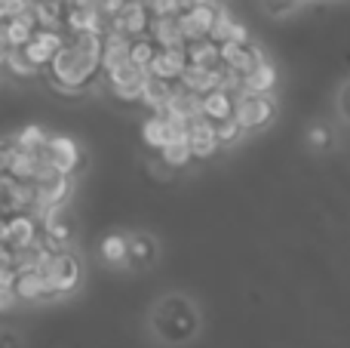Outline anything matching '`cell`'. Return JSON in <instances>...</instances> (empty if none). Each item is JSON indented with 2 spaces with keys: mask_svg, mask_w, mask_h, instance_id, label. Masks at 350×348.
<instances>
[{
  "mask_svg": "<svg viewBox=\"0 0 350 348\" xmlns=\"http://www.w3.org/2000/svg\"><path fill=\"white\" fill-rule=\"evenodd\" d=\"M221 6L215 0H197L191 10H185L178 18V28H181V37L185 43H197V40H209V31L215 25V16Z\"/></svg>",
  "mask_w": 350,
  "mask_h": 348,
  "instance_id": "6da1fadb",
  "label": "cell"
},
{
  "mask_svg": "<svg viewBox=\"0 0 350 348\" xmlns=\"http://www.w3.org/2000/svg\"><path fill=\"white\" fill-rule=\"evenodd\" d=\"M43 281L49 287V296H68L80 281V259L71 250L55 253L49 269L43 271Z\"/></svg>",
  "mask_w": 350,
  "mask_h": 348,
  "instance_id": "7a4b0ae2",
  "label": "cell"
},
{
  "mask_svg": "<svg viewBox=\"0 0 350 348\" xmlns=\"http://www.w3.org/2000/svg\"><path fill=\"white\" fill-rule=\"evenodd\" d=\"M271 117H273V96H249V92H243V96L234 99V121L240 123L243 133L265 127Z\"/></svg>",
  "mask_w": 350,
  "mask_h": 348,
  "instance_id": "3957f363",
  "label": "cell"
},
{
  "mask_svg": "<svg viewBox=\"0 0 350 348\" xmlns=\"http://www.w3.org/2000/svg\"><path fill=\"white\" fill-rule=\"evenodd\" d=\"M151 22H154V16L145 3H126L114 18H108V31L129 37V40H139V37H148ZM108 31H105V34H108Z\"/></svg>",
  "mask_w": 350,
  "mask_h": 348,
  "instance_id": "277c9868",
  "label": "cell"
},
{
  "mask_svg": "<svg viewBox=\"0 0 350 348\" xmlns=\"http://www.w3.org/2000/svg\"><path fill=\"white\" fill-rule=\"evenodd\" d=\"M105 80H108V90L114 92L117 99H123V102H142V90H145L148 71H142V68H135L133 62H129V65L105 74Z\"/></svg>",
  "mask_w": 350,
  "mask_h": 348,
  "instance_id": "5b68a950",
  "label": "cell"
},
{
  "mask_svg": "<svg viewBox=\"0 0 350 348\" xmlns=\"http://www.w3.org/2000/svg\"><path fill=\"white\" fill-rule=\"evenodd\" d=\"M40 240V222L34 216L22 213L3 222V244L10 250H22V247H34Z\"/></svg>",
  "mask_w": 350,
  "mask_h": 348,
  "instance_id": "8992f818",
  "label": "cell"
},
{
  "mask_svg": "<svg viewBox=\"0 0 350 348\" xmlns=\"http://www.w3.org/2000/svg\"><path fill=\"white\" fill-rule=\"evenodd\" d=\"M187 145H191L193 160H209L218 154V139H215V123L206 121V117H197L187 127Z\"/></svg>",
  "mask_w": 350,
  "mask_h": 348,
  "instance_id": "52a82bcc",
  "label": "cell"
},
{
  "mask_svg": "<svg viewBox=\"0 0 350 348\" xmlns=\"http://www.w3.org/2000/svg\"><path fill=\"white\" fill-rule=\"evenodd\" d=\"M46 158H49V164H53L59 173L74 176V173H77V166H80V148H77V142L68 139V136H49Z\"/></svg>",
  "mask_w": 350,
  "mask_h": 348,
  "instance_id": "ba28073f",
  "label": "cell"
},
{
  "mask_svg": "<svg viewBox=\"0 0 350 348\" xmlns=\"http://www.w3.org/2000/svg\"><path fill=\"white\" fill-rule=\"evenodd\" d=\"M185 68H187L185 49H157V55H154L148 74L157 77V80H163V84H175V80L185 74Z\"/></svg>",
  "mask_w": 350,
  "mask_h": 348,
  "instance_id": "9c48e42d",
  "label": "cell"
},
{
  "mask_svg": "<svg viewBox=\"0 0 350 348\" xmlns=\"http://www.w3.org/2000/svg\"><path fill=\"white\" fill-rule=\"evenodd\" d=\"M129 47H133L129 37L108 31V34L102 37V74H111V71H117V68L129 65Z\"/></svg>",
  "mask_w": 350,
  "mask_h": 348,
  "instance_id": "30bf717a",
  "label": "cell"
},
{
  "mask_svg": "<svg viewBox=\"0 0 350 348\" xmlns=\"http://www.w3.org/2000/svg\"><path fill=\"white\" fill-rule=\"evenodd\" d=\"M148 37L154 40L157 49H185V37H181V28H178V18L175 16H166V18H154L151 22V31Z\"/></svg>",
  "mask_w": 350,
  "mask_h": 348,
  "instance_id": "8fae6325",
  "label": "cell"
},
{
  "mask_svg": "<svg viewBox=\"0 0 350 348\" xmlns=\"http://www.w3.org/2000/svg\"><path fill=\"white\" fill-rule=\"evenodd\" d=\"M178 86L185 92H191V96H209L212 90H218V71H206V68H193L187 65L185 74L178 77Z\"/></svg>",
  "mask_w": 350,
  "mask_h": 348,
  "instance_id": "7c38bea8",
  "label": "cell"
},
{
  "mask_svg": "<svg viewBox=\"0 0 350 348\" xmlns=\"http://www.w3.org/2000/svg\"><path fill=\"white\" fill-rule=\"evenodd\" d=\"M12 293H16V299H22V302L53 299L46 281H43V275H37V271H25V275H18L16 284H12Z\"/></svg>",
  "mask_w": 350,
  "mask_h": 348,
  "instance_id": "4fadbf2b",
  "label": "cell"
},
{
  "mask_svg": "<svg viewBox=\"0 0 350 348\" xmlns=\"http://www.w3.org/2000/svg\"><path fill=\"white\" fill-rule=\"evenodd\" d=\"M172 96H175V84H163V80L148 74L145 90H142V105L151 108V114H160V111L172 102Z\"/></svg>",
  "mask_w": 350,
  "mask_h": 348,
  "instance_id": "5bb4252c",
  "label": "cell"
},
{
  "mask_svg": "<svg viewBox=\"0 0 350 348\" xmlns=\"http://www.w3.org/2000/svg\"><path fill=\"white\" fill-rule=\"evenodd\" d=\"M185 53H187V65L193 68H206V71H218L221 68V53H218V43L212 40L187 43Z\"/></svg>",
  "mask_w": 350,
  "mask_h": 348,
  "instance_id": "9a60e30c",
  "label": "cell"
},
{
  "mask_svg": "<svg viewBox=\"0 0 350 348\" xmlns=\"http://www.w3.org/2000/svg\"><path fill=\"white\" fill-rule=\"evenodd\" d=\"M273 86H277V68H273V62H261V65L243 80V92H249V96H271Z\"/></svg>",
  "mask_w": 350,
  "mask_h": 348,
  "instance_id": "2e32d148",
  "label": "cell"
},
{
  "mask_svg": "<svg viewBox=\"0 0 350 348\" xmlns=\"http://www.w3.org/2000/svg\"><path fill=\"white\" fill-rule=\"evenodd\" d=\"M142 139H145L148 148H154V151H163V148L175 139V129L160 114H151L145 123H142Z\"/></svg>",
  "mask_w": 350,
  "mask_h": 348,
  "instance_id": "e0dca14e",
  "label": "cell"
},
{
  "mask_svg": "<svg viewBox=\"0 0 350 348\" xmlns=\"http://www.w3.org/2000/svg\"><path fill=\"white\" fill-rule=\"evenodd\" d=\"M203 117L212 123H221L234 117V96H228L224 90H212L209 96H203Z\"/></svg>",
  "mask_w": 350,
  "mask_h": 348,
  "instance_id": "ac0fdd59",
  "label": "cell"
},
{
  "mask_svg": "<svg viewBox=\"0 0 350 348\" xmlns=\"http://www.w3.org/2000/svg\"><path fill=\"white\" fill-rule=\"evenodd\" d=\"M160 160H163L166 170H185V166L193 160L191 145H187V136H175L170 145L160 151Z\"/></svg>",
  "mask_w": 350,
  "mask_h": 348,
  "instance_id": "d6986e66",
  "label": "cell"
},
{
  "mask_svg": "<svg viewBox=\"0 0 350 348\" xmlns=\"http://www.w3.org/2000/svg\"><path fill=\"white\" fill-rule=\"evenodd\" d=\"M12 142H16L18 151H46L49 133L43 127H37V123H28V127L18 129V136Z\"/></svg>",
  "mask_w": 350,
  "mask_h": 348,
  "instance_id": "ffe728a7",
  "label": "cell"
},
{
  "mask_svg": "<svg viewBox=\"0 0 350 348\" xmlns=\"http://www.w3.org/2000/svg\"><path fill=\"white\" fill-rule=\"evenodd\" d=\"M102 259L111 265H123L129 262V244L123 234H108V238L102 240Z\"/></svg>",
  "mask_w": 350,
  "mask_h": 348,
  "instance_id": "44dd1931",
  "label": "cell"
},
{
  "mask_svg": "<svg viewBox=\"0 0 350 348\" xmlns=\"http://www.w3.org/2000/svg\"><path fill=\"white\" fill-rule=\"evenodd\" d=\"M154 55H157V47H154L151 37H139V40H133V47H129V62H133L135 68H142V71L151 68Z\"/></svg>",
  "mask_w": 350,
  "mask_h": 348,
  "instance_id": "7402d4cb",
  "label": "cell"
},
{
  "mask_svg": "<svg viewBox=\"0 0 350 348\" xmlns=\"http://www.w3.org/2000/svg\"><path fill=\"white\" fill-rule=\"evenodd\" d=\"M6 71L16 74V77H34V74H40L28 59H25L22 49H6Z\"/></svg>",
  "mask_w": 350,
  "mask_h": 348,
  "instance_id": "603a6c76",
  "label": "cell"
},
{
  "mask_svg": "<svg viewBox=\"0 0 350 348\" xmlns=\"http://www.w3.org/2000/svg\"><path fill=\"white\" fill-rule=\"evenodd\" d=\"M126 244H129V262L145 265L148 259H154V240H148L145 234L142 238H126Z\"/></svg>",
  "mask_w": 350,
  "mask_h": 348,
  "instance_id": "cb8c5ba5",
  "label": "cell"
},
{
  "mask_svg": "<svg viewBox=\"0 0 350 348\" xmlns=\"http://www.w3.org/2000/svg\"><path fill=\"white\" fill-rule=\"evenodd\" d=\"M240 136H243V129H240V123L230 117V121H221V123H215V139H218V145L221 148H228V145H234V142H240Z\"/></svg>",
  "mask_w": 350,
  "mask_h": 348,
  "instance_id": "d4e9b609",
  "label": "cell"
},
{
  "mask_svg": "<svg viewBox=\"0 0 350 348\" xmlns=\"http://www.w3.org/2000/svg\"><path fill=\"white\" fill-rule=\"evenodd\" d=\"M298 6V0H267V10L277 12V16H283V12H292Z\"/></svg>",
  "mask_w": 350,
  "mask_h": 348,
  "instance_id": "484cf974",
  "label": "cell"
},
{
  "mask_svg": "<svg viewBox=\"0 0 350 348\" xmlns=\"http://www.w3.org/2000/svg\"><path fill=\"white\" fill-rule=\"evenodd\" d=\"M16 271L10 269V265H0V287L3 290H12V284H16Z\"/></svg>",
  "mask_w": 350,
  "mask_h": 348,
  "instance_id": "4316f807",
  "label": "cell"
},
{
  "mask_svg": "<svg viewBox=\"0 0 350 348\" xmlns=\"http://www.w3.org/2000/svg\"><path fill=\"white\" fill-rule=\"evenodd\" d=\"M16 302H18V299H16V293H12V290H3V287H0V312H10Z\"/></svg>",
  "mask_w": 350,
  "mask_h": 348,
  "instance_id": "83f0119b",
  "label": "cell"
},
{
  "mask_svg": "<svg viewBox=\"0 0 350 348\" xmlns=\"http://www.w3.org/2000/svg\"><path fill=\"white\" fill-rule=\"evenodd\" d=\"M310 139H314V142H317V145H320V142H323V145H326L329 133H326V129H314V136H310Z\"/></svg>",
  "mask_w": 350,
  "mask_h": 348,
  "instance_id": "f1b7e54d",
  "label": "cell"
},
{
  "mask_svg": "<svg viewBox=\"0 0 350 348\" xmlns=\"http://www.w3.org/2000/svg\"><path fill=\"white\" fill-rule=\"evenodd\" d=\"M6 68V49H0V71Z\"/></svg>",
  "mask_w": 350,
  "mask_h": 348,
  "instance_id": "f546056e",
  "label": "cell"
},
{
  "mask_svg": "<svg viewBox=\"0 0 350 348\" xmlns=\"http://www.w3.org/2000/svg\"><path fill=\"white\" fill-rule=\"evenodd\" d=\"M28 3H31V6H34V3H37V0H28Z\"/></svg>",
  "mask_w": 350,
  "mask_h": 348,
  "instance_id": "4dcf8cb0",
  "label": "cell"
}]
</instances>
